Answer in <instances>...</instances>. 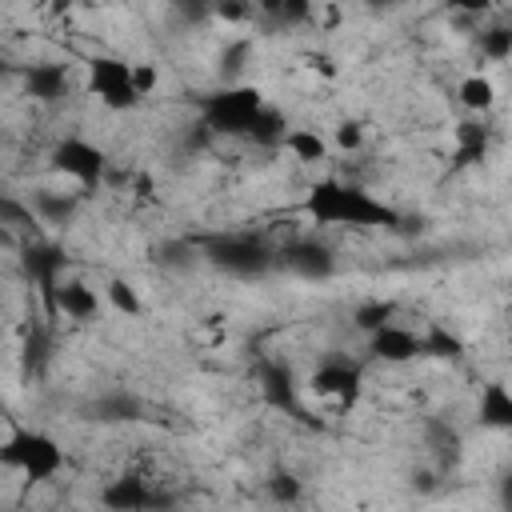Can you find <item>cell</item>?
<instances>
[{"label":"cell","instance_id":"6da1fadb","mask_svg":"<svg viewBox=\"0 0 512 512\" xmlns=\"http://www.w3.org/2000/svg\"><path fill=\"white\" fill-rule=\"evenodd\" d=\"M304 212H308L312 224H356V228L392 224L396 220V212L384 200H376L372 192L352 188V184H344L336 176H328V180H320V184L308 188Z\"/></svg>","mask_w":512,"mask_h":512},{"label":"cell","instance_id":"7a4b0ae2","mask_svg":"<svg viewBox=\"0 0 512 512\" xmlns=\"http://www.w3.org/2000/svg\"><path fill=\"white\" fill-rule=\"evenodd\" d=\"M0 464L28 480H52L64 468V448L40 428H12L0 444Z\"/></svg>","mask_w":512,"mask_h":512},{"label":"cell","instance_id":"3957f363","mask_svg":"<svg viewBox=\"0 0 512 512\" xmlns=\"http://www.w3.org/2000/svg\"><path fill=\"white\" fill-rule=\"evenodd\" d=\"M48 164H52V172H60L64 180H72L76 188H96L108 176V156L88 136H64V140H56L52 152H48Z\"/></svg>","mask_w":512,"mask_h":512},{"label":"cell","instance_id":"277c9868","mask_svg":"<svg viewBox=\"0 0 512 512\" xmlns=\"http://www.w3.org/2000/svg\"><path fill=\"white\" fill-rule=\"evenodd\" d=\"M88 92L108 112H132V108L144 104L136 96V88H132L128 60H116V56H92L88 60Z\"/></svg>","mask_w":512,"mask_h":512},{"label":"cell","instance_id":"5b68a950","mask_svg":"<svg viewBox=\"0 0 512 512\" xmlns=\"http://www.w3.org/2000/svg\"><path fill=\"white\" fill-rule=\"evenodd\" d=\"M260 108H264L260 88H252V84H228L224 92H216V96L204 100V120L216 132H244L248 120Z\"/></svg>","mask_w":512,"mask_h":512},{"label":"cell","instance_id":"8992f818","mask_svg":"<svg viewBox=\"0 0 512 512\" xmlns=\"http://www.w3.org/2000/svg\"><path fill=\"white\" fill-rule=\"evenodd\" d=\"M48 296H52V304H56L60 316L80 320V324H84V320H96L100 308H104V296H100L88 280H76V276H72V280L60 276V280L48 288Z\"/></svg>","mask_w":512,"mask_h":512},{"label":"cell","instance_id":"52a82bcc","mask_svg":"<svg viewBox=\"0 0 512 512\" xmlns=\"http://www.w3.org/2000/svg\"><path fill=\"white\" fill-rule=\"evenodd\" d=\"M368 352H372L376 360H384V364H408V360L424 356V352H420V336H416L412 328L396 324V320H388V324H380L376 332H368Z\"/></svg>","mask_w":512,"mask_h":512},{"label":"cell","instance_id":"ba28073f","mask_svg":"<svg viewBox=\"0 0 512 512\" xmlns=\"http://www.w3.org/2000/svg\"><path fill=\"white\" fill-rule=\"evenodd\" d=\"M308 388H312L320 400L352 404V400H356V392H360V368H356V364H348V360H324V364L312 372Z\"/></svg>","mask_w":512,"mask_h":512},{"label":"cell","instance_id":"9c48e42d","mask_svg":"<svg viewBox=\"0 0 512 512\" xmlns=\"http://www.w3.org/2000/svg\"><path fill=\"white\" fill-rule=\"evenodd\" d=\"M280 148L296 160V164H324L328 156H332V148H328V136L320 132V128H308V124H300V128H284V136H280Z\"/></svg>","mask_w":512,"mask_h":512},{"label":"cell","instance_id":"30bf717a","mask_svg":"<svg viewBox=\"0 0 512 512\" xmlns=\"http://www.w3.org/2000/svg\"><path fill=\"white\" fill-rule=\"evenodd\" d=\"M476 416L492 432H512V392L504 380H488L476 400Z\"/></svg>","mask_w":512,"mask_h":512},{"label":"cell","instance_id":"8fae6325","mask_svg":"<svg viewBox=\"0 0 512 512\" xmlns=\"http://www.w3.org/2000/svg\"><path fill=\"white\" fill-rule=\"evenodd\" d=\"M456 100H460L464 112L488 116V112L496 108V84H492V76H488V72H468V76L456 84Z\"/></svg>","mask_w":512,"mask_h":512},{"label":"cell","instance_id":"7c38bea8","mask_svg":"<svg viewBox=\"0 0 512 512\" xmlns=\"http://www.w3.org/2000/svg\"><path fill=\"white\" fill-rule=\"evenodd\" d=\"M100 296H104V304H108L116 316H124V320H140V316H144L140 288H136L132 280H124V276H108L104 288H100Z\"/></svg>","mask_w":512,"mask_h":512},{"label":"cell","instance_id":"4fadbf2b","mask_svg":"<svg viewBox=\"0 0 512 512\" xmlns=\"http://www.w3.org/2000/svg\"><path fill=\"white\" fill-rule=\"evenodd\" d=\"M108 508H148L156 496L148 492V484L144 480H112L108 488H104V496H100Z\"/></svg>","mask_w":512,"mask_h":512},{"label":"cell","instance_id":"5bb4252c","mask_svg":"<svg viewBox=\"0 0 512 512\" xmlns=\"http://www.w3.org/2000/svg\"><path fill=\"white\" fill-rule=\"evenodd\" d=\"M64 88H68V72H64L60 64H36V68L28 72V92H32L36 100H60Z\"/></svg>","mask_w":512,"mask_h":512},{"label":"cell","instance_id":"9a60e30c","mask_svg":"<svg viewBox=\"0 0 512 512\" xmlns=\"http://www.w3.org/2000/svg\"><path fill=\"white\" fill-rule=\"evenodd\" d=\"M364 144H368V128H364L360 120H352V116H344V120H336V124L328 128V148H332V152L360 156Z\"/></svg>","mask_w":512,"mask_h":512},{"label":"cell","instance_id":"2e32d148","mask_svg":"<svg viewBox=\"0 0 512 512\" xmlns=\"http://www.w3.org/2000/svg\"><path fill=\"white\" fill-rule=\"evenodd\" d=\"M256 12L280 20V24H304L312 20V0H252Z\"/></svg>","mask_w":512,"mask_h":512},{"label":"cell","instance_id":"e0dca14e","mask_svg":"<svg viewBox=\"0 0 512 512\" xmlns=\"http://www.w3.org/2000/svg\"><path fill=\"white\" fill-rule=\"evenodd\" d=\"M480 56L488 60V64H504L508 56H512V28L508 24H492V28H484L480 32Z\"/></svg>","mask_w":512,"mask_h":512},{"label":"cell","instance_id":"ac0fdd59","mask_svg":"<svg viewBox=\"0 0 512 512\" xmlns=\"http://www.w3.org/2000/svg\"><path fill=\"white\" fill-rule=\"evenodd\" d=\"M388 320H396V308L388 304V300H364V304H356V312H352V328L356 332H376L380 324H388Z\"/></svg>","mask_w":512,"mask_h":512},{"label":"cell","instance_id":"d6986e66","mask_svg":"<svg viewBox=\"0 0 512 512\" xmlns=\"http://www.w3.org/2000/svg\"><path fill=\"white\" fill-rule=\"evenodd\" d=\"M208 16L236 28V24H248L256 16V4L252 0H208Z\"/></svg>","mask_w":512,"mask_h":512},{"label":"cell","instance_id":"ffe728a7","mask_svg":"<svg viewBox=\"0 0 512 512\" xmlns=\"http://www.w3.org/2000/svg\"><path fill=\"white\" fill-rule=\"evenodd\" d=\"M128 76H132V88H136L140 100H152V96H156V88H160V68H156L152 60L128 64Z\"/></svg>","mask_w":512,"mask_h":512},{"label":"cell","instance_id":"44dd1931","mask_svg":"<svg viewBox=\"0 0 512 512\" xmlns=\"http://www.w3.org/2000/svg\"><path fill=\"white\" fill-rule=\"evenodd\" d=\"M444 8L448 12H456V16H488L492 8H496V0H444Z\"/></svg>","mask_w":512,"mask_h":512},{"label":"cell","instance_id":"7402d4cb","mask_svg":"<svg viewBox=\"0 0 512 512\" xmlns=\"http://www.w3.org/2000/svg\"><path fill=\"white\" fill-rule=\"evenodd\" d=\"M268 488H272V496L284 500V504H288V500H300V480H296V476H284V472H280V476L268 480Z\"/></svg>","mask_w":512,"mask_h":512}]
</instances>
